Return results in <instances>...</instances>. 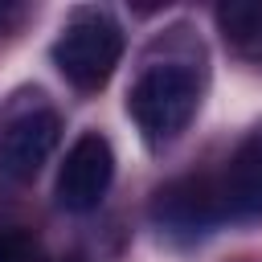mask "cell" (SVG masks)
<instances>
[{"instance_id": "obj_1", "label": "cell", "mask_w": 262, "mask_h": 262, "mask_svg": "<svg viewBox=\"0 0 262 262\" xmlns=\"http://www.w3.org/2000/svg\"><path fill=\"white\" fill-rule=\"evenodd\" d=\"M127 115L135 119L139 135L151 147L172 143L188 127V119L196 115V78H192V70L172 66V61L147 66L131 86Z\"/></svg>"}, {"instance_id": "obj_2", "label": "cell", "mask_w": 262, "mask_h": 262, "mask_svg": "<svg viewBox=\"0 0 262 262\" xmlns=\"http://www.w3.org/2000/svg\"><path fill=\"white\" fill-rule=\"evenodd\" d=\"M119 57H123V33L106 12H94V8L78 12L53 41V66L78 90L106 86Z\"/></svg>"}, {"instance_id": "obj_3", "label": "cell", "mask_w": 262, "mask_h": 262, "mask_svg": "<svg viewBox=\"0 0 262 262\" xmlns=\"http://www.w3.org/2000/svg\"><path fill=\"white\" fill-rule=\"evenodd\" d=\"M111 180H115V151H111L106 135L86 131L66 151V164L57 172V201L70 213H90L106 196Z\"/></svg>"}, {"instance_id": "obj_4", "label": "cell", "mask_w": 262, "mask_h": 262, "mask_svg": "<svg viewBox=\"0 0 262 262\" xmlns=\"http://www.w3.org/2000/svg\"><path fill=\"white\" fill-rule=\"evenodd\" d=\"M213 209L221 225H242L262 217V135H250L217 176H209Z\"/></svg>"}, {"instance_id": "obj_5", "label": "cell", "mask_w": 262, "mask_h": 262, "mask_svg": "<svg viewBox=\"0 0 262 262\" xmlns=\"http://www.w3.org/2000/svg\"><path fill=\"white\" fill-rule=\"evenodd\" d=\"M61 139V119L49 106H33L4 123L0 131V168L16 180H29L41 172V164L53 156Z\"/></svg>"}, {"instance_id": "obj_6", "label": "cell", "mask_w": 262, "mask_h": 262, "mask_svg": "<svg viewBox=\"0 0 262 262\" xmlns=\"http://www.w3.org/2000/svg\"><path fill=\"white\" fill-rule=\"evenodd\" d=\"M156 221L168 229V233H184V237H196V233H209L217 229V209H213V192H209V176H184V180H172L168 188L156 192V205H151Z\"/></svg>"}, {"instance_id": "obj_7", "label": "cell", "mask_w": 262, "mask_h": 262, "mask_svg": "<svg viewBox=\"0 0 262 262\" xmlns=\"http://www.w3.org/2000/svg\"><path fill=\"white\" fill-rule=\"evenodd\" d=\"M221 33L237 49H262V4H221L217 8Z\"/></svg>"}, {"instance_id": "obj_8", "label": "cell", "mask_w": 262, "mask_h": 262, "mask_svg": "<svg viewBox=\"0 0 262 262\" xmlns=\"http://www.w3.org/2000/svg\"><path fill=\"white\" fill-rule=\"evenodd\" d=\"M0 262H45V250L29 229L0 225Z\"/></svg>"}, {"instance_id": "obj_9", "label": "cell", "mask_w": 262, "mask_h": 262, "mask_svg": "<svg viewBox=\"0 0 262 262\" xmlns=\"http://www.w3.org/2000/svg\"><path fill=\"white\" fill-rule=\"evenodd\" d=\"M16 16H20V8H12V4H0V29H4V25H12Z\"/></svg>"}]
</instances>
